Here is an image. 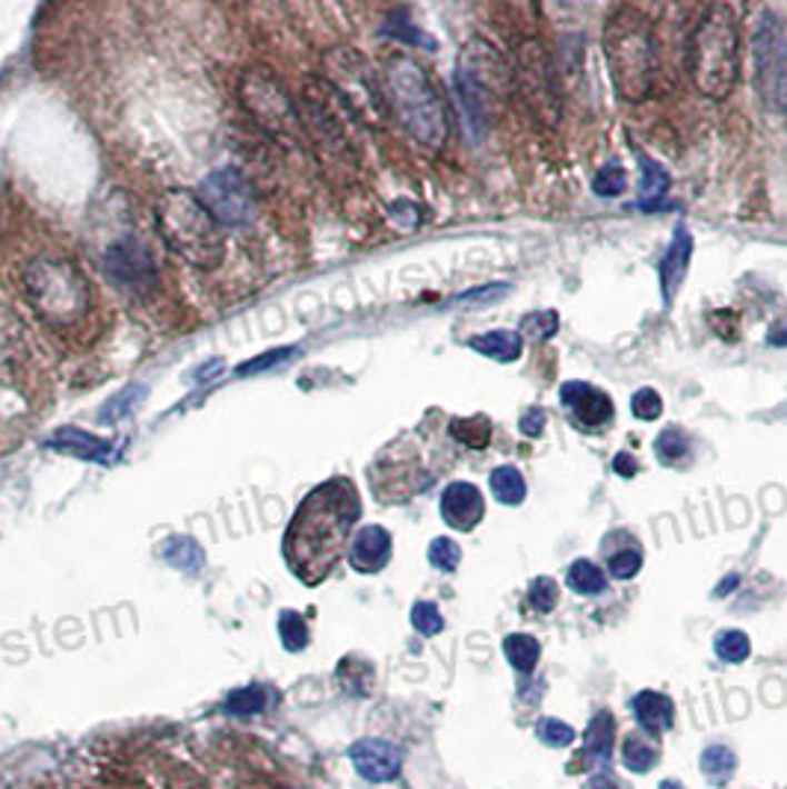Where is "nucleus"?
Returning <instances> with one entry per match:
<instances>
[{
	"instance_id": "19",
	"label": "nucleus",
	"mask_w": 787,
	"mask_h": 789,
	"mask_svg": "<svg viewBox=\"0 0 787 789\" xmlns=\"http://www.w3.org/2000/svg\"><path fill=\"white\" fill-rule=\"evenodd\" d=\"M160 556L167 559L172 568H178L181 573H199L205 568V550L196 545L193 538L187 536H176L163 541L160 547Z\"/></svg>"
},
{
	"instance_id": "10",
	"label": "nucleus",
	"mask_w": 787,
	"mask_h": 789,
	"mask_svg": "<svg viewBox=\"0 0 787 789\" xmlns=\"http://www.w3.org/2000/svg\"><path fill=\"white\" fill-rule=\"evenodd\" d=\"M560 402L566 408V415L578 429L584 432H595L612 420V402L610 397L587 382H566L560 388Z\"/></svg>"
},
{
	"instance_id": "35",
	"label": "nucleus",
	"mask_w": 787,
	"mask_h": 789,
	"mask_svg": "<svg viewBox=\"0 0 787 789\" xmlns=\"http://www.w3.org/2000/svg\"><path fill=\"white\" fill-rule=\"evenodd\" d=\"M411 627H415L420 636H438L445 630V618H441L436 603L420 600V603L411 607Z\"/></svg>"
},
{
	"instance_id": "6",
	"label": "nucleus",
	"mask_w": 787,
	"mask_h": 789,
	"mask_svg": "<svg viewBox=\"0 0 787 789\" xmlns=\"http://www.w3.org/2000/svg\"><path fill=\"white\" fill-rule=\"evenodd\" d=\"M607 60H610L616 89L630 101L651 92L657 71V51L651 27L634 9H621L607 27Z\"/></svg>"
},
{
	"instance_id": "30",
	"label": "nucleus",
	"mask_w": 787,
	"mask_h": 789,
	"mask_svg": "<svg viewBox=\"0 0 787 789\" xmlns=\"http://www.w3.org/2000/svg\"><path fill=\"white\" fill-rule=\"evenodd\" d=\"M226 712L231 716H258V712L267 707V692L261 686H246V689H235V692L226 698Z\"/></svg>"
},
{
	"instance_id": "13",
	"label": "nucleus",
	"mask_w": 787,
	"mask_h": 789,
	"mask_svg": "<svg viewBox=\"0 0 787 789\" xmlns=\"http://www.w3.org/2000/svg\"><path fill=\"white\" fill-rule=\"evenodd\" d=\"M391 559V532L386 527H361L350 541V565L359 573L382 571Z\"/></svg>"
},
{
	"instance_id": "25",
	"label": "nucleus",
	"mask_w": 787,
	"mask_h": 789,
	"mask_svg": "<svg viewBox=\"0 0 787 789\" xmlns=\"http://www.w3.org/2000/svg\"><path fill=\"white\" fill-rule=\"evenodd\" d=\"M489 486L500 503L507 506H518L527 497V486H525V477H521V470L509 468V465H504V468H498L495 473H491Z\"/></svg>"
},
{
	"instance_id": "41",
	"label": "nucleus",
	"mask_w": 787,
	"mask_h": 789,
	"mask_svg": "<svg viewBox=\"0 0 787 789\" xmlns=\"http://www.w3.org/2000/svg\"><path fill=\"white\" fill-rule=\"evenodd\" d=\"M545 429V411L542 408H530L525 417H521V435L527 438H539Z\"/></svg>"
},
{
	"instance_id": "47",
	"label": "nucleus",
	"mask_w": 787,
	"mask_h": 789,
	"mask_svg": "<svg viewBox=\"0 0 787 789\" xmlns=\"http://www.w3.org/2000/svg\"><path fill=\"white\" fill-rule=\"evenodd\" d=\"M779 78V96H785V107H787V51L785 57H781V71L776 74Z\"/></svg>"
},
{
	"instance_id": "26",
	"label": "nucleus",
	"mask_w": 787,
	"mask_h": 789,
	"mask_svg": "<svg viewBox=\"0 0 787 789\" xmlns=\"http://www.w3.org/2000/svg\"><path fill=\"white\" fill-rule=\"evenodd\" d=\"M450 435L468 450H486L491 441L489 417H465L450 423Z\"/></svg>"
},
{
	"instance_id": "37",
	"label": "nucleus",
	"mask_w": 787,
	"mask_h": 789,
	"mask_svg": "<svg viewBox=\"0 0 787 789\" xmlns=\"http://www.w3.org/2000/svg\"><path fill=\"white\" fill-rule=\"evenodd\" d=\"M536 737L542 739L545 746H551V748H566V746H571L575 742V730L566 725V721H560V719H542L539 721V728H536Z\"/></svg>"
},
{
	"instance_id": "17",
	"label": "nucleus",
	"mask_w": 787,
	"mask_h": 789,
	"mask_svg": "<svg viewBox=\"0 0 787 789\" xmlns=\"http://www.w3.org/2000/svg\"><path fill=\"white\" fill-rule=\"evenodd\" d=\"M468 347L474 352H480L486 358H495V361H516L525 349V338L512 329H495L489 334H477V338L468 340Z\"/></svg>"
},
{
	"instance_id": "1",
	"label": "nucleus",
	"mask_w": 787,
	"mask_h": 789,
	"mask_svg": "<svg viewBox=\"0 0 787 789\" xmlns=\"http://www.w3.org/2000/svg\"><path fill=\"white\" fill-rule=\"evenodd\" d=\"M361 518L359 491L347 477H335L317 486L299 503L288 532H285V559L288 568L308 586L326 580L350 545V532Z\"/></svg>"
},
{
	"instance_id": "38",
	"label": "nucleus",
	"mask_w": 787,
	"mask_h": 789,
	"mask_svg": "<svg viewBox=\"0 0 787 789\" xmlns=\"http://www.w3.org/2000/svg\"><path fill=\"white\" fill-rule=\"evenodd\" d=\"M625 183H628V178H625V169L616 163L604 166L601 172L595 174V192L598 196H604V199H612V196H619V192H625Z\"/></svg>"
},
{
	"instance_id": "18",
	"label": "nucleus",
	"mask_w": 787,
	"mask_h": 789,
	"mask_svg": "<svg viewBox=\"0 0 787 789\" xmlns=\"http://www.w3.org/2000/svg\"><path fill=\"white\" fill-rule=\"evenodd\" d=\"M621 763L634 775L651 772V769L660 763V746H657L651 737L630 733V737H625V742H621Z\"/></svg>"
},
{
	"instance_id": "42",
	"label": "nucleus",
	"mask_w": 787,
	"mask_h": 789,
	"mask_svg": "<svg viewBox=\"0 0 787 789\" xmlns=\"http://www.w3.org/2000/svg\"><path fill=\"white\" fill-rule=\"evenodd\" d=\"M104 787H107V789H149V787H146V783L140 781V778H133V775H128V772L107 775V778H104Z\"/></svg>"
},
{
	"instance_id": "2",
	"label": "nucleus",
	"mask_w": 787,
	"mask_h": 789,
	"mask_svg": "<svg viewBox=\"0 0 787 789\" xmlns=\"http://www.w3.org/2000/svg\"><path fill=\"white\" fill-rule=\"evenodd\" d=\"M158 226L167 246L193 267H217L226 254V237L210 210L190 190H169L158 201Z\"/></svg>"
},
{
	"instance_id": "28",
	"label": "nucleus",
	"mask_w": 787,
	"mask_h": 789,
	"mask_svg": "<svg viewBox=\"0 0 787 789\" xmlns=\"http://www.w3.org/2000/svg\"><path fill=\"white\" fill-rule=\"evenodd\" d=\"M655 450H657V459L664 461V465H681V461L690 456L693 447L687 432H681L678 426H669V429L660 432V438H657Z\"/></svg>"
},
{
	"instance_id": "15",
	"label": "nucleus",
	"mask_w": 787,
	"mask_h": 789,
	"mask_svg": "<svg viewBox=\"0 0 787 789\" xmlns=\"http://www.w3.org/2000/svg\"><path fill=\"white\" fill-rule=\"evenodd\" d=\"M693 258V237L684 226L675 228L669 249H666L664 261H660V290H664V302H673L678 287H681L687 269H690Z\"/></svg>"
},
{
	"instance_id": "7",
	"label": "nucleus",
	"mask_w": 787,
	"mask_h": 789,
	"mask_svg": "<svg viewBox=\"0 0 787 789\" xmlns=\"http://www.w3.org/2000/svg\"><path fill=\"white\" fill-rule=\"evenodd\" d=\"M237 92H240V104L246 113L252 116L270 137L288 142V146L302 142V133H306L302 116L270 69L243 71Z\"/></svg>"
},
{
	"instance_id": "29",
	"label": "nucleus",
	"mask_w": 787,
	"mask_h": 789,
	"mask_svg": "<svg viewBox=\"0 0 787 789\" xmlns=\"http://www.w3.org/2000/svg\"><path fill=\"white\" fill-rule=\"evenodd\" d=\"M714 651H717V657L723 659V662L737 666V662L749 659L753 645H749V636L740 633V630H723V633H717V639H714Z\"/></svg>"
},
{
	"instance_id": "14",
	"label": "nucleus",
	"mask_w": 787,
	"mask_h": 789,
	"mask_svg": "<svg viewBox=\"0 0 787 789\" xmlns=\"http://www.w3.org/2000/svg\"><path fill=\"white\" fill-rule=\"evenodd\" d=\"M612 746H616V721H612L610 712H598L589 721L587 733H584V748H580L578 760H571L569 772H584L587 766L607 763Z\"/></svg>"
},
{
	"instance_id": "45",
	"label": "nucleus",
	"mask_w": 787,
	"mask_h": 789,
	"mask_svg": "<svg viewBox=\"0 0 787 789\" xmlns=\"http://www.w3.org/2000/svg\"><path fill=\"white\" fill-rule=\"evenodd\" d=\"M612 470L619 473V477H634L639 470V465H637V459L630 456V452H619L616 459H612Z\"/></svg>"
},
{
	"instance_id": "49",
	"label": "nucleus",
	"mask_w": 787,
	"mask_h": 789,
	"mask_svg": "<svg viewBox=\"0 0 787 789\" xmlns=\"http://www.w3.org/2000/svg\"><path fill=\"white\" fill-rule=\"evenodd\" d=\"M660 789H684V787L678 781H664L660 783Z\"/></svg>"
},
{
	"instance_id": "11",
	"label": "nucleus",
	"mask_w": 787,
	"mask_h": 789,
	"mask_svg": "<svg viewBox=\"0 0 787 789\" xmlns=\"http://www.w3.org/2000/svg\"><path fill=\"white\" fill-rule=\"evenodd\" d=\"M350 760L356 772L370 783L394 781L402 769L400 748L386 739H359L356 746H350Z\"/></svg>"
},
{
	"instance_id": "3",
	"label": "nucleus",
	"mask_w": 787,
	"mask_h": 789,
	"mask_svg": "<svg viewBox=\"0 0 787 789\" xmlns=\"http://www.w3.org/2000/svg\"><path fill=\"white\" fill-rule=\"evenodd\" d=\"M690 74L708 98H726L737 87L740 74V33L737 18L726 3L708 9L701 18L690 48Z\"/></svg>"
},
{
	"instance_id": "44",
	"label": "nucleus",
	"mask_w": 787,
	"mask_h": 789,
	"mask_svg": "<svg viewBox=\"0 0 787 789\" xmlns=\"http://www.w3.org/2000/svg\"><path fill=\"white\" fill-rule=\"evenodd\" d=\"M137 393H142L140 388H131V391H124L119 399H113V406H110V408H107V411H104V420H113V417H122L124 411H128V408L133 406V402H128V399L137 397Z\"/></svg>"
},
{
	"instance_id": "46",
	"label": "nucleus",
	"mask_w": 787,
	"mask_h": 789,
	"mask_svg": "<svg viewBox=\"0 0 787 789\" xmlns=\"http://www.w3.org/2000/svg\"><path fill=\"white\" fill-rule=\"evenodd\" d=\"M584 789H621V783L610 772H595Z\"/></svg>"
},
{
	"instance_id": "20",
	"label": "nucleus",
	"mask_w": 787,
	"mask_h": 789,
	"mask_svg": "<svg viewBox=\"0 0 787 789\" xmlns=\"http://www.w3.org/2000/svg\"><path fill=\"white\" fill-rule=\"evenodd\" d=\"M504 657L509 659V666L521 671V675H530L542 657V645L536 642V636L527 633H512L504 639Z\"/></svg>"
},
{
	"instance_id": "36",
	"label": "nucleus",
	"mask_w": 787,
	"mask_h": 789,
	"mask_svg": "<svg viewBox=\"0 0 787 789\" xmlns=\"http://www.w3.org/2000/svg\"><path fill=\"white\" fill-rule=\"evenodd\" d=\"M527 600H530V607H534L536 612H551V609L557 607V600H560V589H557V582H554L551 577H536V580L530 582Z\"/></svg>"
},
{
	"instance_id": "4",
	"label": "nucleus",
	"mask_w": 787,
	"mask_h": 789,
	"mask_svg": "<svg viewBox=\"0 0 787 789\" xmlns=\"http://www.w3.org/2000/svg\"><path fill=\"white\" fill-rule=\"evenodd\" d=\"M386 98L402 128L424 146H441L447 119L427 74L406 57H394L386 69Z\"/></svg>"
},
{
	"instance_id": "27",
	"label": "nucleus",
	"mask_w": 787,
	"mask_h": 789,
	"mask_svg": "<svg viewBox=\"0 0 787 789\" xmlns=\"http://www.w3.org/2000/svg\"><path fill=\"white\" fill-rule=\"evenodd\" d=\"M373 666L359 657H347L338 666V680L350 695H370L373 689Z\"/></svg>"
},
{
	"instance_id": "34",
	"label": "nucleus",
	"mask_w": 787,
	"mask_h": 789,
	"mask_svg": "<svg viewBox=\"0 0 787 789\" xmlns=\"http://www.w3.org/2000/svg\"><path fill=\"white\" fill-rule=\"evenodd\" d=\"M429 556V565L432 568H438V571H456L459 568V562H462V550H459V545L456 541H450V538H432V545H429L427 550Z\"/></svg>"
},
{
	"instance_id": "9",
	"label": "nucleus",
	"mask_w": 787,
	"mask_h": 789,
	"mask_svg": "<svg viewBox=\"0 0 787 789\" xmlns=\"http://www.w3.org/2000/svg\"><path fill=\"white\" fill-rule=\"evenodd\" d=\"M104 267L107 276L113 278L116 284L124 287V290H133V293H149L151 287L158 284V269H155L151 254L140 243H133V240L116 243L107 252Z\"/></svg>"
},
{
	"instance_id": "32",
	"label": "nucleus",
	"mask_w": 787,
	"mask_h": 789,
	"mask_svg": "<svg viewBox=\"0 0 787 789\" xmlns=\"http://www.w3.org/2000/svg\"><path fill=\"white\" fill-rule=\"evenodd\" d=\"M279 636H281V645L288 648V651H302L308 645V625L306 618L299 616V612H293V609H285L279 616Z\"/></svg>"
},
{
	"instance_id": "43",
	"label": "nucleus",
	"mask_w": 787,
	"mask_h": 789,
	"mask_svg": "<svg viewBox=\"0 0 787 789\" xmlns=\"http://www.w3.org/2000/svg\"><path fill=\"white\" fill-rule=\"evenodd\" d=\"M290 349H276V352H267L263 358H255V361H249V364L240 367V373H255V370H267L270 364H276V361H281V358L288 356Z\"/></svg>"
},
{
	"instance_id": "31",
	"label": "nucleus",
	"mask_w": 787,
	"mask_h": 789,
	"mask_svg": "<svg viewBox=\"0 0 787 789\" xmlns=\"http://www.w3.org/2000/svg\"><path fill=\"white\" fill-rule=\"evenodd\" d=\"M158 772L167 781V789H208L205 778L196 769L178 763V760H160Z\"/></svg>"
},
{
	"instance_id": "23",
	"label": "nucleus",
	"mask_w": 787,
	"mask_h": 789,
	"mask_svg": "<svg viewBox=\"0 0 787 789\" xmlns=\"http://www.w3.org/2000/svg\"><path fill=\"white\" fill-rule=\"evenodd\" d=\"M566 582H569L571 591H578L584 598H592V595H601L607 589V577L595 562L589 559H578V562L569 565V573H566Z\"/></svg>"
},
{
	"instance_id": "33",
	"label": "nucleus",
	"mask_w": 787,
	"mask_h": 789,
	"mask_svg": "<svg viewBox=\"0 0 787 789\" xmlns=\"http://www.w3.org/2000/svg\"><path fill=\"white\" fill-rule=\"evenodd\" d=\"M557 329H560V317L554 311H534L521 320V338L534 340V343L554 338Z\"/></svg>"
},
{
	"instance_id": "5",
	"label": "nucleus",
	"mask_w": 787,
	"mask_h": 789,
	"mask_svg": "<svg viewBox=\"0 0 787 789\" xmlns=\"http://www.w3.org/2000/svg\"><path fill=\"white\" fill-rule=\"evenodd\" d=\"M24 293L42 320L51 326H74L92 304L89 284L74 263L62 258H36L24 269Z\"/></svg>"
},
{
	"instance_id": "40",
	"label": "nucleus",
	"mask_w": 787,
	"mask_h": 789,
	"mask_svg": "<svg viewBox=\"0 0 787 789\" xmlns=\"http://www.w3.org/2000/svg\"><path fill=\"white\" fill-rule=\"evenodd\" d=\"M630 408H634V415H637L639 420H657V417L664 415V399H660L657 391H651V388H642V391L634 393Z\"/></svg>"
},
{
	"instance_id": "39",
	"label": "nucleus",
	"mask_w": 787,
	"mask_h": 789,
	"mask_svg": "<svg viewBox=\"0 0 787 789\" xmlns=\"http://www.w3.org/2000/svg\"><path fill=\"white\" fill-rule=\"evenodd\" d=\"M639 568H642V553H639L637 547H628V550L610 556V573L616 580H634Z\"/></svg>"
},
{
	"instance_id": "48",
	"label": "nucleus",
	"mask_w": 787,
	"mask_h": 789,
	"mask_svg": "<svg viewBox=\"0 0 787 789\" xmlns=\"http://www.w3.org/2000/svg\"><path fill=\"white\" fill-rule=\"evenodd\" d=\"M737 582H740V577H735V573H731V577H728V580H726V582H723V586H719V589H717V595H719V598H726L728 591L735 589Z\"/></svg>"
},
{
	"instance_id": "8",
	"label": "nucleus",
	"mask_w": 787,
	"mask_h": 789,
	"mask_svg": "<svg viewBox=\"0 0 787 789\" xmlns=\"http://www.w3.org/2000/svg\"><path fill=\"white\" fill-rule=\"evenodd\" d=\"M201 204L210 210V217L217 219L219 226L240 228L249 226L255 219V190L252 183L246 181L243 172L235 166L217 169L210 172L199 187Z\"/></svg>"
},
{
	"instance_id": "12",
	"label": "nucleus",
	"mask_w": 787,
	"mask_h": 789,
	"mask_svg": "<svg viewBox=\"0 0 787 789\" xmlns=\"http://www.w3.org/2000/svg\"><path fill=\"white\" fill-rule=\"evenodd\" d=\"M486 512V500H482L480 488L471 482H454L445 488L441 495V518L447 527L459 529V532H471L477 523L482 521Z\"/></svg>"
},
{
	"instance_id": "24",
	"label": "nucleus",
	"mask_w": 787,
	"mask_h": 789,
	"mask_svg": "<svg viewBox=\"0 0 787 789\" xmlns=\"http://www.w3.org/2000/svg\"><path fill=\"white\" fill-rule=\"evenodd\" d=\"M51 447H57V450L62 452L83 456V459H104L107 450H110L104 441H98V438L80 432V429H62V432L51 441Z\"/></svg>"
},
{
	"instance_id": "16",
	"label": "nucleus",
	"mask_w": 787,
	"mask_h": 789,
	"mask_svg": "<svg viewBox=\"0 0 787 789\" xmlns=\"http://www.w3.org/2000/svg\"><path fill=\"white\" fill-rule=\"evenodd\" d=\"M630 710H634V716H637L639 728L646 730V733H651V737L666 733V730L673 728L675 703L669 701L664 692H651V689L639 692L637 698L630 701Z\"/></svg>"
},
{
	"instance_id": "22",
	"label": "nucleus",
	"mask_w": 787,
	"mask_h": 789,
	"mask_svg": "<svg viewBox=\"0 0 787 789\" xmlns=\"http://www.w3.org/2000/svg\"><path fill=\"white\" fill-rule=\"evenodd\" d=\"M639 172H642V199H639V208L651 210L657 208V201L664 199V192L669 190V174L660 163H655L651 157H639Z\"/></svg>"
},
{
	"instance_id": "21",
	"label": "nucleus",
	"mask_w": 787,
	"mask_h": 789,
	"mask_svg": "<svg viewBox=\"0 0 787 789\" xmlns=\"http://www.w3.org/2000/svg\"><path fill=\"white\" fill-rule=\"evenodd\" d=\"M699 766L701 775H705L710 783L723 787V783L737 772V755L728 746H708L701 751Z\"/></svg>"
}]
</instances>
